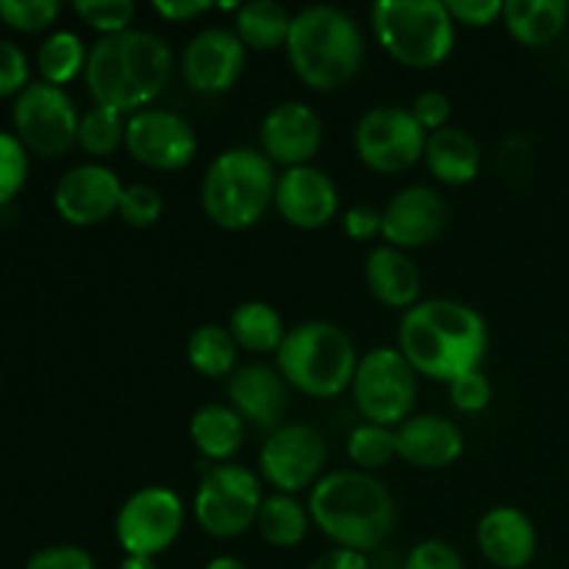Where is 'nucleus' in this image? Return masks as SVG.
Returning a JSON list of instances; mask_svg holds the SVG:
<instances>
[{"mask_svg":"<svg viewBox=\"0 0 569 569\" xmlns=\"http://www.w3.org/2000/svg\"><path fill=\"white\" fill-rule=\"evenodd\" d=\"M398 350L417 376L450 383L465 372L481 370L489 350L487 322L459 300H420L400 317Z\"/></svg>","mask_w":569,"mask_h":569,"instance_id":"f257e3e1","label":"nucleus"},{"mask_svg":"<svg viewBox=\"0 0 569 569\" xmlns=\"http://www.w3.org/2000/svg\"><path fill=\"white\" fill-rule=\"evenodd\" d=\"M172 76V50L161 37L139 28L100 37L89 48L87 78L94 106L120 111H142L164 92Z\"/></svg>","mask_w":569,"mask_h":569,"instance_id":"f03ea898","label":"nucleus"},{"mask_svg":"<svg viewBox=\"0 0 569 569\" xmlns=\"http://www.w3.org/2000/svg\"><path fill=\"white\" fill-rule=\"evenodd\" d=\"M309 517L337 548L378 553L398 526V506L372 472L333 470L315 483Z\"/></svg>","mask_w":569,"mask_h":569,"instance_id":"7ed1b4c3","label":"nucleus"},{"mask_svg":"<svg viewBox=\"0 0 569 569\" xmlns=\"http://www.w3.org/2000/svg\"><path fill=\"white\" fill-rule=\"evenodd\" d=\"M287 56L295 76L317 92H333L356 78L365 61V37L339 6H306L292 17Z\"/></svg>","mask_w":569,"mask_h":569,"instance_id":"20e7f679","label":"nucleus"},{"mask_svg":"<svg viewBox=\"0 0 569 569\" xmlns=\"http://www.w3.org/2000/svg\"><path fill=\"white\" fill-rule=\"evenodd\" d=\"M276 164L261 150L228 148L211 159L200 183L206 217L222 231L253 228L276 198Z\"/></svg>","mask_w":569,"mask_h":569,"instance_id":"39448f33","label":"nucleus"},{"mask_svg":"<svg viewBox=\"0 0 569 569\" xmlns=\"http://www.w3.org/2000/svg\"><path fill=\"white\" fill-rule=\"evenodd\" d=\"M361 356L345 328L326 320L300 322L289 328L287 339L278 348V372L289 387L309 398H337L353 387L356 367Z\"/></svg>","mask_w":569,"mask_h":569,"instance_id":"423d86ee","label":"nucleus"},{"mask_svg":"<svg viewBox=\"0 0 569 569\" xmlns=\"http://www.w3.org/2000/svg\"><path fill=\"white\" fill-rule=\"evenodd\" d=\"M370 20L378 44L411 70L442 64L456 44V22L442 0H378Z\"/></svg>","mask_w":569,"mask_h":569,"instance_id":"0eeeda50","label":"nucleus"},{"mask_svg":"<svg viewBox=\"0 0 569 569\" xmlns=\"http://www.w3.org/2000/svg\"><path fill=\"white\" fill-rule=\"evenodd\" d=\"M264 492L261 478L242 465H200L194 520L211 539H237L259 520Z\"/></svg>","mask_w":569,"mask_h":569,"instance_id":"6e6552de","label":"nucleus"},{"mask_svg":"<svg viewBox=\"0 0 569 569\" xmlns=\"http://www.w3.org/2000/svg\"><path fill=\"white\" fill-rule=\"evenodd\" d=\"M350 389L361 417L387 428L409 420L420 392L415 367L398 348H376L361 356Z\"/></svg>","mask_w":569,"mask_h":569,"instance_id":"1a4fd4ad","label":"nucleus"},{"mask_svg":"<svg viewBox=\"0 0 569 569\" xmlns=\"http://www.w3.org/2000/svg\"><path fill=\"white\" fill-rule=\"evenodd\" d=\"M426 128L403 106H372L356 122V153L381 176L411 170L426 156Z\"/></svg>","mask_w":569,"mask_h":569,"instance_id":"9d476101","label":"nucleus"},{"mask_svg":"<svg viewBox=\"0 0 569 569\" xmlns=\"http://www.w3.org/2000/svg\"><path fill=\"white\" fill-rule=\"evenodd\" d=\"M78 120L72 98L53 83L31 81L14 100L17 139L37 156L67 153L78 137Z\"/></svg>","mask_w":569,"mask_h":569,"instance_id":"9b49d317","label":"nucleus"},{"mask_svg":"<svg viewBox=\"0 0 569 569\" xmlns=\"http://www.w3.org/2000/svg\"><path fill=\"white\" fill-rule=\"evenodd\" d=\"M183 528V503L172 489L142 487L120 506L114 520L117 545L126 556L156 559L176 545Z\"/></svg>","mask_w":569,"mask_h":569,"instance_id":"f8f14e48","label":"nucleus"},{"mask_svg":"<svg viewBox=\"0 0 569 569\" xmlns=\"http://www.w3.org/2000/svg\"><path fill=\"white\" fill-rule=\"evenodd\" d=\"M328 459L326 437L306 422H283L267 437L259 453L261 478L281 495L315 489Z\"/></svg>","mask_w":569,"mask_h":569,"instance_id":"ddd939ff","label":"nucleus"},{"mask_svg":"<svg viewBox=\"0 0 569 569\" xmlns=\"http://www.w3.org/2000/svg\"><path fill=\"white\" fill-rule=\"evenodd\" d=\"M126 150L150 170L176 172L198 156V133L176 111L142 109L126 120Z\"/></svg>","mask_w":569,"mask_h":569,"instance_id":"4468645a","label":"nucleus"},{"mask_svg":"<svg viewBox=\"0 0 569 569\" xmlns=\"http://www.w3.org/2000/svg\"><path fill=\"white\" fill-rule=\"evenodd\" d=\"M248 64V48L228 28H203L181 53V76L198 94H222L237 87Z\"/></svg>","mask_w":569,"mask_h":569,"instance_id":"2eb2a0df","label":"nucleus"},{"mask_svg":"<svg viewBox=\"0 0 569 569\" xmlns=\"http://www.w3.org/2000/svg\"><path fill=\"white\" fill-rule=\"evenodd\" d=\"M122 181L103 164H78L59 178L53 206L64 222L76 228L100 226L117 214L122 198Z\"/></svg>","mask_w":569,"mask_h":569,"instance_id":"dca6fc26","label":"nucleus"},{"mask_svg":"<svg viewBox=\"0 0 569 569\" xmlns=\"http://www.w3.org/2000/svg\"><path fill=\"white\" fill-rule=\"evenodd\" d=\"M261 153L283 170L311 164L322 148V120L303 100L272 106L259 128Z\"/></svg>","mask_w":569,"mask_h":569,"instance_id":"f3484780","label":"nucleus"},{"mask_svg":"<svg viewBox=\"0 0 569 569\" xmlns=\"http://www.w3.org/2000/svg\"><path fill=\"white\" fill-rule=\"evenodd\" d=\"M272 206L292 228L320 231L337 217L339 189L333 178L317 167H292L278 176Z\"/></svg>","mask_w":569,"mask_h":569,"instance_id":"a211bd4d","label":"nucleus"},{"mask_svg":"<svg viewBox=\"0 0 569 569\" xmlns=\"http://www.w3.org/2000/svg\"><path fill=\"white\" fill-rule=\"evenodd\" d=\"M448 226V206L431 187H406L381 211V237L398 250L431 244Z\"/></svg>","mask_w":569,"mask_h":569,"instance_id":"6ab92c4d","label":"nucleus"},{"mask_svg":"<svg viewBox=\"0 0 569 569\" xmlns=\"http://www.w3.org/2000/svg\"><path fill=\"white\" fill-rule=\"evenodd\" d=\"M476 542L483 559L498 569H526L539 548L537 526L517 506H495L478 520Z\"/></svg>","mask_w":569,"mask_h":569,"instance_id":"aec40b11","label":"nucleus"},{"mask_svg":"<svg viewBox=\"0 0 569 569\" xmlns=\"http://www.w3.org/2000/svg\"><path fill=\"white\" fill-rule=\"evenodd\" d=\"M289 383L278 370L267 365H244L228 378V400L242 420L253 422L261 431H276L283 426L289 409Z\"/></svg>","mask_w":569,"mask_h":569,"instance_id":"412c9836","label":"nucleus"},{"mask_svg":"<svg viewBox=\"0 0 569 569\" xmlns=\"http://www.w3.org/2000/svg\"><path fill=\"white\" fill-rule=\"evenodd\" d=\"M395 448L411 467L445 470L465 453V433L442 415H411L395 428Z\"/></svg>","mask_w":569,"mask_h":569,"instance_id":"4be33fe9","label":"nucleus"},{"mask_svg":"<svg viewBox=\"0 0 569 569\" xmlns=\"http://www.w3.org/2000/svg\"><path fill=\"white\" fill-rule=\"evenodd\" d=\"M365 281L372 298L378 303L389 306V309L409 311L411 306L420 303V267L415 264V259L406 250L392 248V244H378L367 253Z\"/></svg>","mask_w":569,"mask_h":569,"instance_id":"5701e85b","label":"nucleus"},{"mask_svg":"<svg viewBox=\"0 0 569 569\" xmlns=\"http://www.w3.org/2000/svg\"><path fill=\"white\" fill-rule=\"evenodd\" d=\"M426 167L445 187H467L481 172V148L461 128H442L428 133Z\"/></svg>","mask_w":569,"mask_h":569,"instance_id":"b1692460","label":"nucleus"},{"mask_svg":"<svg viewBox=\"0 0 569 569\" xmlns=\"http://www.w3.org/2000/svg\"><path fill=\"white\" fill-rule=\"evenodd\" d=\"M506 31L522 48H548L569 22L567 0H509L503 3Z\"/></svg>","mask_w":569,"mask_h":569,"instance_id":"393cba45","label":"nucleus"},{"mask_svg":"<svg viewBox=\"0 0 569 569\" xmlns=\"http://www.w3.org/2000/svg\"><path fill=\"white\" fill-rule=\"evenodd\" d=\"M189 437L198 453L214 465H226L239 453L244 439V420L226 403H206L189 420Z\"/></svg>","mask_w":569,"mask_h":569,"instance_id":"a878e982","label":"nucleus"},{"mask_svg":"<svg viewBox=\"0 0 569 569\" xmlns=\"http://www.w3.org/2000/svg\"><path fill=\"white\" fill-rule=\"evenodd\" d=\"M289 9L278 0H250L239 6L233 17V33L242 39L248 50H276L287 44L289 28H292Z\"/></svg>","mask_w":569,"mask_h":569,"instance_id":"bb28decb","label":"nucleus"},{"mask_svg":"<svg viewBox=\"0 0 569 569\" xmlns=\"http://www.w3.org/2000/svg\"><path fill=\"white\" fill-rule=\"evenodd\" d=\"M228 331H231L233 342L242 350H248V353H278V348L287 339L281 315L270 303H264V300L239 303L231 311Z\"/></svg>","mask_w":569,"mask_h":569,"instance_id":"cd10ccee","label":"nucleus"},{"mask_svg":"<svg viewBox=\"0 0 569 569\" xmlns=\"http://www.w3.org/2000/svg\"><path fill=\"white\" fill-rule=\"evenodd\" d=\"M309 509L303 503H298L295 495L276 492L270 498H264L256 526H259L261 539L267 545L289 550L303 542L306 533H309Z\"/></svg>","mask_w":569,"mask_h":569,"instance_id":"c85d7f7f","label":"nucleus"},{"mask_svg":"<svg viewBox=\"0 0 569 569\" xmlns=\"http://www.w3.org/2000/svg\"><path fill=\"white\" fill-rule=\"evenodd\" d=\"M237 353L239 345L233 342L231 331L214 322L194 328L187 342V361L206 378H231L237 370Z\"/></svg>","mask_w":569,"mask_h":569,"instance_id":"c756f323","label":"nucleus"},{"mask_svg":"<svg viewBox=\"0 0 569 569\" xmlns=\"http://www.w3.org/2000/svg\"><path fill=\"white\" fill-rule=\"evenodd\" d=\"M87 56L89 50L83 48L81 37L72 31H56L39 44L37 50V67L42 72L44 83L64 89L78 72L87 70Z\"/></svg>","mask_w":569,"mask_h":569,"instance_id":"7c9ffc66","label":"nucleus"},{"mask_svg":"<svg viewBox=\"0 0 569 569\" xmlns=\"http://www.w3.org/2000/svg\"><path fill=\"white\" fill-rule=\"evenodd\" d=\"M76 142L89 156H98V159L111 156L120 144H126V120L120 111L109 109V106H92L78 120Z\"/></svg>","mask_w":569,"mask_h":569,"instance_id":"2f4dec72","label":"nucleus"},{"mask_svg":"<svg viewBox=\"0 0 569 569\" xmlns=\"http://www.w3.org/2000/svg\"><path fill=\"white\" fill-rule=\"evenodd\" d=\"M398 456L395 448V428L376 426V422H361L348 437V459L356 470L376 472L387 467Z\"/></svg>","mask_w":569,"mask_h":569,"instance_id":"473e14b6","label":"nucleus"},{"mask_svg":"<svg viewBox=\"0 0 569 569\" xmlns=\"http://www.w3.org/2000/svg\"><path fill=\"white\" fill-rule=\"evenodd\" d=\"M72 9H76V14L89 28L100 31L103 37L128 31L133 14H137V3L133 0H76Z\"/></svg>","mask_w":569,"mask_h":569,"instance_id":"72a5a7b5","label":"nucleus"},{"mask_svg":"<svg viewBox=\"0 0 569 569\" xmlns=\"http://www.w3.org/2000/svg\"><path fill=\"white\" fill-rule=\"evenodd\" d=\"M161 211H164V200H161L159 189H153L150 183H131V187L122 189L120 209L117 214L122 217V222L131 228H153L161 220Z\"/></svg>","mask_w":569,"mask_h":569,"instance_id":"f704fd0d","label":"nucleus"},{"mask_svg":"<svg viewBox=\"0 0 569 569\" xmlns=\"http://www.w3.org/2000/svg\"><path fill=\"white\" fill-rule=\"evenodd\" d=\"M59 11V0H0V20L26 33L50 28Z\"/></svg>","mask_w":569,"mask_h":569,"instance_id":"c9c22d12","label":"nucleus"},{"mask_svg":"<svg viewBox=\"0 0 569 569\" xmlns=\"http://www.w3.org/2000/svg\"><path fill=\"white\" fill-rule=\"evenodd\" d=\"M28 178V150L17 133L0 131V203L17 198Z\"/></svg>","mask_w":569,"mask_h":569,"instance_id":"e433bc0d","label":"nucleus"},{"mask_svg":"<svg viewBox=\"0 0 569 569\" xmlns=\"http://www.w3.org/2000/svg\"><path fill=\"white\" fill-rule=\"evenodd\" d=\"M450 403L465 415H478L492 403V381L481 370H472L448 383Z\"/></svg>","mask_w":569,"mask_h":569,"instance_id":"4c0bfd02","label":"nucleus"},{"mask_svg":"<svg viewBox=\"0 0 569 569\" xmlns=\"http://www.w3.org/2000/svg\"><path fill=\"white\" fill-rule=\"evenodd\" d=\"M403 569H467L465 559L453 545L442 542V539H426L417 542L415 548L406 553Z\"/></svg>","mask_w":569,"mask_h":569,"instance_id":"58836bf2","label":"nucleus"},{"mask_svg":"<svg viewBox=\"0 0 569 569\" xmlns=\"http://www.w3.org/2000/svg\"><path fill=\"white\" fill-rule=\"evenodd\" d=\"M28 76H31V67H28V56L17 48L9 39H0V98H9V94H20L28 87Z\"/></svg>","mask_w":569,"mask_h":569,"instance_id":"ea45409f","label":"nucleus"},{"mask_svg":"<svg viewBox=\"0 0 569 569\" xmlns=\"http://www.w3.org/2000/svg\"><path fill=\"white\" fill-rule=\"evenodd\" d=\"M26 569H98L94 559L78 545H53L42 548L26 561Z\"/></svg>","mask_w":569,"mask_h":569,"instance_id":"a19ab883","label":"nucleus"},{"mask_svg":"<svg viewBox=\"0 0 569 569\" xmlns=\"http://www.w3.org/2000/svg\"><path fill=\"white\" fill-rule=\"evenodd\" d=\"M448 6L453 22L467 28H487L503 20V3L500 0H450Z\"/></svg>","mask_w":569,"mask_h":569,"instance_id":"79ce46f5","label":"nucleus"},{"mask_svg":"<svg viewBox=\"0 0 569 569\" xmlns=\"http://www.w3.org/2000/svg\"><path fill=\"white\" fill-rule=\"evenodd\" d=\"M411 114L426 128V133L442 131V128H448L450 120V98L445 92H437V89L417 94L415 103H411Z\"/></svg>","mask_w":569,"mask_h":569,"instance_id":"37998d69","label":"nucleus"},{"mask_svg":"<svg viewBox=\"0 0 569 569\" xmlns=\"http://www.w3.org/2000/svg\"><path fill=\"white\" fill-rule=\"evenodd\" d=\"M342 228L356 242H370L381 233V211L376 206H353L345 211Z\"/></svg>","mask_w":569,"mask_h":569,"instance_id":"c03bdc74","label":"nucleus"},{"mask_svg":"<svg viewBox=\"0 0 569 569\" xmlns=\"http://www.w3.org/2000/svg\"><path fill=\"white\" fill-rule=\"evenodd\" d=\"M211 9H214V3H209V0H156L153 3L156 14L164 17L167 22H189Z\"/></svg>","mask_w":569,"mask_h":569,"instance_id":"a18cd8bd","label":"nucleus"},{"mask_svg":"<svg viewBox=\"0 0 569 569\" xmlns=\"http://www.w3.org/2000/svg\"><path fill=\"white\" fill-rule=\"evenodd\" d=\"M309 569H372V561L370 556L356 553V550L331 548L326 550V553L317 556L309 565Z\"/></svg>","mask_w":569,"mask_h":569,"instance_id":"49530a36","label":"nucleus"},{"mask_svg":"<svg viewBox=\"0 0 569 569\" xmlns=\"http://www.w3.org/2000/svg\"><path fill=\"white\" fill-rule=\"evenodd\" d=\"M120 569H159L156 559H148V556H126L120 561Z\"/></svg>","mask_w":569,"mask_h":569,"instance_id":"de8ad7c7","label":"nucleus"},{"mask_svg":"<svg viewBox=\"0 0 569 569\" xmlns=\"http://www.w3.org/2000/svg\"><path fill=\"white\" fill-rule=\"evenodd\" d=\"M203 569H248V567H244L239 559H233V556H217V559H211Z\"/></svg>","mask_w":569,"mask_h":569,"instance_id":"09e8293b","label":"nucleus"}]
</instances>
